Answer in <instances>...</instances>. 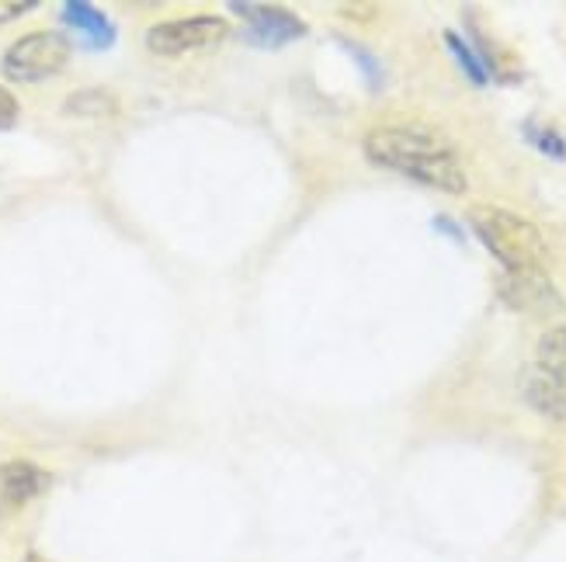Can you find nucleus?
<instances>
[{
  "instance_id": "f257e3e1",
  "label": "nucleus",
  "mask_w": 566,
  "mask_h": 562,
  "mask_svg": "<svg viewBox=\"0 0 566 562\" xmlns=\"http://www.w3.org/2000/svg\"><path fill=\"white\" fill-rule=\"evenodd\" d=\"M365 153L373 163L449 194H462L470 178L459 163L455 146L428 126H379L365 136Z\"/></svg>"
},
{
  "instance_id": "f03ea898",
  "label": "nucleus",
  "mask_w": 566,
  "mask_h": 562,
  "mask_svg": "<svg viewBox=\"0 0 566 562\" xmlns=\"http://www.w3.org/2000/svg\"><path fill=\"white\" fill-rule=\"evenodd\" d=\"M470 226L483 240V247L497 257L504 275H546V236L525 215L494 205H476L470 209Z\"/></svg>"
},
{
  "instance_id": "7ed1b4c3",
  "label": "nucleus",
  "mask_w": 566,
  "mask_h": 562,
  "mask_svg": "<svg viewBox=\"0 0 566 562\" xmlns=\"http://www.w3.org/2000/svg\"><path fill=\"white\" fill-rule=\"evenodd\" d=\"M70 63V39L60 32H29L18 42L8 45L0 70L8 81L18 84H39L56 77V73Z\"/></svg>"
},
{
  "instance_id": "20e7f679",
  "label": "nucleus",
  "mask_w": 566,
  "mask_h": 562,
  "mask_svg": "<svg viewBox=\"0 0 566 562\" xmlns=\"http://www.w3.org/2000/svg\"><path fill=\"white\" fill-rule=\"evenodd\" d=\"M230 35V21L219 14H191L160 21L146 32V49L157 56H185L199 53V49H212Z\"/></svg>"
},
{
  "instance_id": "39448f33",
  "label": "nucleus",
  "mask_w": 566,
  "mask_h": 562,
  "mask_svg": "<svg viewBox=\"0 0 566 562\" xmlns=\"http://www.w3.org/2000/svg\"><path fill=\"white\" fill-rule=\"evenodd\" d=\"M49 473L39 469L29 458H14L0 466V518L18 515L21 507H29L35 497L45 494Z\"/></svg>"
},
{
  "instance_id": "423d86ee",
  "label": "nucleus",
  "mask_w": 566,
  "mask_h": 562,
  "mask_svg": "<svg viewBox=\"0 0 566 562\" xmlns=\"http://www.w3.org/2000/svg\"><path fill=\"white\" fill-rule=\"evenodd\" d=\"M233 11H243V14H251V24H248V32H243V39L261 45V49H279L292 39H303L306 35V24L282 11V8H251V4H237Z\"/></svg>"
},
{
  "instance_id": "0eeeda50",
  "label": "nucleus",
  "mask_w": 566,
  "mask_h": 562,
  "mask_svg": "<svg viewBox=\"0 0 566 562\" xmlns=\"http://www.w3.org/2000/svg\"><path fill=\"white\" fill-rule=\"evenodd\" d=\"M522 393L535 413L553 421H566V375L543 369V364H532L522 375Z\"/></svg>"
},
{
  "instance_id": "6e6552de",
  "label": "nucleus",
  "mask_w": 566,
  "mask_h": 562,
  "mask_svg": "<svg viewBox=\"0 0 566 562\" xmlns=\"http://www.w3.org/2000/svg\"><path fill=\"white\" fill-rule=\"evenodd\" d=\"M501 296H504L507 306L528 309V312H546V309L559 306L556 288L549 282V272L546 275H504Z\"/></svg>"
},
{
  "instance_id": "1a4fd4ad",
  "label": "nucleus",
  "mask_w": 566,
  "mask_h": 562,
  "mask_svg": "<svg viewBox=\"0 0 566 562\" xmlns=\"http://www.w3.org/2000/svg\"><path fill=\"white\" fill-rule=\"evenodd\" d=\"M63 24H70L91 49H112L118 32L105 11H97L94 4H84V0H66L63 4Z\"/></svg>"
},
{
  "instance_id": "9d476101",
  "label": "nucleus",
  "mask_w": 566,
  "mask_h": 562,
  "mask_svg": "<svg viewBox=\"0 0 566 562\" xmlns=\"http://www.w3.org/2000/svg\"><path fill=\"white\" fill-rule=\"evenodd\" d=\"M446 45H449V53L455 56V63L462 66V73L470 77L473 84H486L490 81V70H486V63H483V56L476 53V45L470 42V39H462L459 32H446Z\"/></svg>"
},
{
  "instance_id": "9b49d317",
  "label": "nucleus",
  "mask_w": 566,
  "mask_h": 562,
  "mask_svg": "<svg viewBox=\"0 0 566 562\" xmlns=\"http://www.w3.org/2000/svg\"><path fill=\"white\" fill-rule=\"evenodd\" d=\"M118 105L108 91H77L66 97V115H115Z\"/></svg>"
},
{
  "instance_id": "f8f14e48",
  "label": "nucleus",
  "mask_w": 566,
  "mask_h": 562,
  "mask_svg": "<svg viewBox=\"0 0 566 562\" xmlns=\"http://www.w3.org/2000/svg\"><path fill=\"white\" fill-rule=\"evenodd\" d=\"M538 364L566 375V324L543 333V340H538Z\"/></svg>"
},
{
  "instance_id": "ddd939ff",
  "label": "nucleus",
  "mask_w": 566,
  "mask_h": 562,
  "mask_svg": "<svg viewBox=\"0 0 566 562\" xmlns=\"http://www.w3.org/2000/svg\"><path fill=\"white\" fill-rule=\"evenodd\" d=\"M525 139L538 153L549 160H566V139L553 126H538V121H525Z\"/></svg>"
},
{
  "instance_id": "4468645a",
  "label": "nucleus",
  "mask_w": 566,
  "mask_h": 562,
  "mask_svg": "<svg viewBox=\"0 0 566 562\" xmlns=\"http://www.w3.org/2000/svg\"><path fill=\"white\" fill-rule=\"evenodd\" d=\"M18 121V102L8 87H0V129H8Z\"/></svg>"
},
{
  "instance_id": "2eb2a0df",
  "label": "nucleus",
  "mask_w": 566,
  "mask_h": 562,
  "mask_svg": "<svg viewBox=\"0 0 566 562\" xmlns=\"http://www.w3.org/2000/svg\"><path fill=\"white\" fill-rule=\"evenodd\" d=\"M32 8H35L32 0H0V24H8V21L21 18V14H29Z\"/></svg>"
},
{
  "instance_id": "dca6fc26",
  "label": "nucleus",
  "mask_w": 566,
  "mask_h": 562,
  "mask_svg": "<svg viewBox=\"0 0 566 562\" xmlns=\"http://www.w3.org/2000/svg\"><path fill=\"white\" fill-rule=\"evenodd\" d=\"M21 562H45V559H42V555H24Z\"/></svg>"
}]
</instances>
